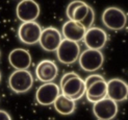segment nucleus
Segmentation results:
<instances>
[{
  "label": "nucleus",
  "instance_id": "nucleus-1",
  "mask_svg": "<svg viewBox=\"0 0 128 120\" xmlns=\"http://www.w3.org/2000/svg\"><path fill=\"white\" fill-rule=\"evenodd\" d=\"M34 85V76L29 70H15L8 78V86L12 92L23 94L28 92Z\"/></svg>",
  "mask_w": 128,
  "mask_h": 120
},
{
  "label": "nucleus",
  "instance_id": "nucleus-2",
  "mask_svg": "<svg viewBox=\"0 0 128 120\" xmlns=\"http://www.w3.org/2000/svg\"><path fill=\"white\" fill-rule=\"evenodd\" d=\"M102 23L108 29L121 30L127 24V16L121 9L116 8V6H110L103 11Z\"/></svg>",
  "mask_w": 128,
  "mask_h": 120
},
{
  "label": "nucleus",
  "instance_id": "nucleus-3",
  "mask_svg": "<svg viewBox=\"0 0 128 120\" xmlns=\"http://www.w3.org/2000/svg\"><path fill=\"white\" fill-rule=\"evenodd\" d=\"M78 63L82 70L86 72H94L96 70H99L103 66L104 55L100 50L88 48L80 53Z\"/></svg>",
  "mask_w": 128,
  "mask_h": 120
},
{
  "label": "nucleus",
  "instance_id": "nucleus-4",
  "mask_svg": "<svg viewBox=\"0 0 128 120\" xmlns=\"http://www.w3.org/2000/svg\"><path fill=\"white\" fill-rule=\"evenodd\" d=\"M80 53V46L78 45V43L67 39H62L60 47L56 50L57 59L65 65L73 64L76 61H78Z\"/></svg>",
  "mask_w": 128,
  "mask_h": 120
},
{
  "label": "nucleus",
  "instance_id": "nucleus-5",
  "mask_svg": "<svg viewBox=\"0 0 128 120\" xmlns=\"http://www.w3.org/2000/svg\"><path fill=\"white\" fill-rule=\"evenodd\" d=\"M43 28L36 21L23 22L18 29V37L23 44L26 45H34L39 43L42 35Z\"/></svg>",
  "mask_w": 128,
  "mask_h": 120
},
{
  "label": "nucleus",
  "instance_id": "nucleus-6",
  "mask_svg": "<svg viewBox=\"0 0 128 120\" xmlns=\"http://www.w3.org/2000/svg\"><path fill=\"white\" fill-rule=\"evenodd\" d=\"M93 113L97 120H112L118 114V102L105 97L93 103Z\"/></svg>",
  "mask_w": 128,
  "mask_h": 120
},
{
  "label": "nucleus",
  "instance_id": "nucleus-7",
  "mask_svg": "<svg viewBox=\"0 0 128 120\" xmlns=\"http://www.w3.org/2000/svg\"><path fill=\"white\" fill-rule=\"evenodd\" d=\"M62 41V35L55 27H46L42 31L39 44L41 47L47 52H56Z\"/></svg>",
  "mask_w": 128,
  "mask_h": 120
},
{
  "label": "nucleus",
  "instance_id": "nucleus-8",
  "mask_svg": "<svg viewBox=\"0 0 128 120\" xmlns=\"http://www.w3.org/2000/svg\"><path fill=\"white\" fill-rule=\"evenodd\" d=\"M60 94V87H58L56 84L52 81L44 83L38 88L36 92V99L42 105H50L55 102V100Z\"/></svg>",
  "mask_w": 128,
  "mask_h": 120
},
{
  "label": "nucleus",
  "instance_id": "nucleus-9",
  "mask_svg": "<svg viewBox=\"0 0 128 120\" xmlns=\"http://www.w3.org/2000/svg\"><path fill=\"white\" fill-rule=\"evenodd\" d=\"M40 5L34 0H21L16 8V15L22 23L36 21L40 16Z\"/></svg>",
  "mask_w": 128,
  "mask_h": 120
},
{
  "label": "nucleus",
  "instance_id": "nucleus-10",
  "mask_svg": "<svg viewBox=\"0 0 128 120\" xmlns=\"http://www.w3.org/2000/svg\"><path fill=\"white\" fill-rule=\"evenodd\" d=\"M60 91L62 94L77 101L82 96L86 95V89L84 85V79H82L78 74H76L75 76L70 78L65 85L60 87Z\"/></svg>",
  "mask_w": 128,
  "mask_h": 120
},
{
  "label": "nucleus",
  "instance_id": "nucleus-11",
  "mask_svg": "<svg viewBox=\"0 0 128 120\" xmlns=\"http://www.w3.org/2000/svg\"><path fill=\"white\" fill-rule=\"evenodd\" d=\"M84 42L86 46L90 49L101 50L105 46L107 42V35L105 30H103L102 28L92 26L91 28L86 29V33L84 38Z\"/></svg>",
  "mask_w": 128,
  "mask_h": 120
},
{
  "label": "nucleus",
  "instance_id": "nucleus-12",
  "mask_svg": "<svg viewBox=\"0 0 128 120\" xmlns=\"http://www.w3.org/2000/svg\"><path fill=\"white\" fill-rule=\"evenodd\" d=\"M107 97L116 102L128 99V84L121 78H112L107 81Z\"/></svg>",
  "mask_w": 128,
  "mask_h": 120
},
{
  "label": "nucleus",
  "instance_id": "nucleus-13",
  "mask_svg": "<svg viewBox=\"0 0 128 120\" xmlns=\"http://www.w3.org/2000/svg\"><path fill=\"white\" fill-rule=\"evenodd\" d=\"M58 74V67L51 60H43L36 67V76L42 83H50Z\"/></svg>",
  "mask_w": 128,
  "mask_h": 120
},
{
  "label": "nucleus",
  "instance_id": "nucleus-14",
  "mask_svg": "<svg viewBox=\"0 0 128 120\" xmlns=\"http://www.w3.org/2000/svg\"><path fill=\"white\" fill-rule=\"evenodd\" d=\"M8 62L16 70H28L31 65V55L26 49L16 48L10 52Z\"/></svg>",
  "mask_w": 128,
  "mask_h": 120
},
{
  "label": "nucleus",
  "instance_id": "nucleus-15",
  "mask_svg": "<svg viewBox=\"0 0 128 120\" xmlns=\"http://www.w3.org/2000/svg\"><path fill=\"white\" fill-rule=\"evenodd\" d=\"M86 29L82 26L80 22H76L74 20H69L62 27V35L64 39H67L73 42L84 41Z\"/></svg>",
  "mask_w": 128,
  "mask_h": 120
},
{
  "label": "nucleus",
  "instance_id": "nucleus-16",
  "mask_svg": "<svg viewBox=\"0 0 128 120\" xmlns=\"http://www.w3.org/2000/svg\"><path fill=\"white\" fill-rule=\"evenodd\" d=\"M86 97L88 101L92 103L107 97V81L105 79H102L92 84L88 88H86Z\"/></svg>",
  "mask_w": 128,
  "mask_h": 120
},
{
  "label": "nucleus",
  "instance_id": "nucleus-17",
  "mask_svg": "<svg viewBox=\"0 0 128 120\" xmlns=\"http://www.w3.org/2000/svg\"><path fill=\"white\" fill-rule=\"evenodd\" d=\"M55 111L62 115H70L74 113L75 109H76V101L71 98L67 97L64 94L57 97V99L55 100V102L53 103Z\"/></svg>",
  "mask_w": 128,
  "mask_h": 120
},
{
  "label": "nucleus",
  "instance_id": "nucleus-18",
  "mask_svg": "<svg viewBox=\"0 0 128 120\" xmlns=\"http://www.w3.org/2000/svg\"><path fill=\"white\" fill-rule=\"evenodd\" d=\"M90 9V5L86 4V2L84 4L79 5L76 11L74 12V15H73V20L76 22H81L84 19L86 18V16L88 15V12Z\"/></svg>",
  "mask_w": 128,
  "mask_h": 120
},
{
  "label": "nucleus",
  "instance_id": "nucleus-19",
  "mask_svg": "<svg viewBox=\"0 0 128 120\" xmlns=\"http://www.w3.org/2000/svg\"><path fill=\"white\" fill-rule=\"evenodd\" d=\"M94 21H95V11L91 8V6H90L88 15L86 16V18L80 23L82 24V26H84L86 29H88V28H91L93 26Z\"/></svg>",
  "mask_w": 128,
  "mask_h": 120
},
{
  "label": "nucleus",
  "instance_id": "nucleus-20",
  "mask_svg": "<svg viewBox=\"0 0 128 120\" xmlns=\"http://www.w3.org/2000/svg\"><path fill=\"white\" fill-rule=\"evenodd\" d=\"M84 2L81 1V0H73L71 1L68 6H67V11H66V14H67V17L69 20H73V15H74V12L76 11V9L78 8L79 5L84 4Z\"/></svg>",
  "mask_w": 128,
  "mask_h": 120
},
{
  "label": "nucleus",
  "instance_id": "nucleus-21",
  "mask_svg": "<svg viewBox=\"0 0 128 120\" xmlns=\"http://www.w3.org/2000/svg\"><path fill=\"white\" fill-rule=\"evenodd\" d=\"M102 79H104V77L102 76V75H100V74H91V75H88V76L84 79L86 89L88 88L92 84L96 83V81H98V80H102Z\"/></svg>",
  "mask_w": 128,
  "mask_h": 120
},
{
  "label": "nucleus",
  "instance_id": "nucleus-22",
  "mask_svg": "<svg viewBox=\"0 0 128 120\" xmlns=\"http://www.w3.org/2000/svg\"><path fill=\"white\" fill-rule=\"evenodd\" d=\"M76 74H77V73H75V72H68L66 74H64L62 76V78H60V87L62 85H65L70 78H72L73 76H75Z\"/></svg>",
  "mask_w": 128,
  "mask_h": 120
},
{
  "label": "nucleus",
  "instance_id": "nucleus-23",
  "mask_svg": "<svg viewBox=\"0 0 128 120\" xmlns=\"http://www.w3.org/2000/svg\"><path fill=\"white\" fill-rule=\"evenodd\" d=\"M0 120H12V117L6 111L0 110Z\"/></svg>",
  "mask_w": 128,
  "mask_h": 120
},
{
  "label": "nucleus",
  "instance_id": "nucleus-24",
  "mask_svg": "<svg viewBox=\"0 0 128 120\" xmlns=\"http://www.w3.org/2000/svg\"><path fill=\"white\" fill-rule=\"evenodd\" d=\"M0 81H1V72H0Z\"/></svg>",
  "mask_w": 128,
  "mask_h": 120
}]
</instances>
